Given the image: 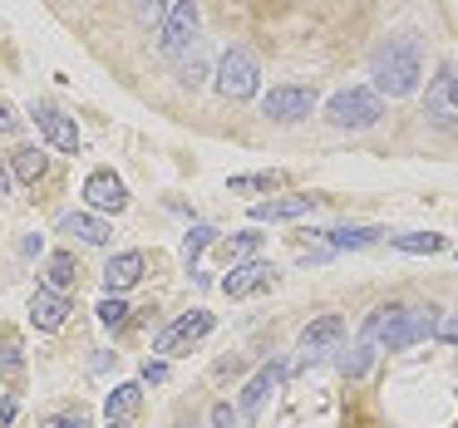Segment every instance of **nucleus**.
<instances>
[{
	"label": "nucleus",
	"mask_w": 458,
	"mask_h": 428,
	"mask_svg": "<svg viewBox=\"0 0 458 428\" xmlns=\"http://www.w3.org/2000/svg\"><path fill=\"white\" fill-rule=\"evenodd\" d=\"M369 74H375V94L379 99H404V94L419 89L424 80V50H419L414 35H394L389 45H379L375 60H369Z\"/></svg>",
	"instance_id": "f257e3e1"
},
{
	"label": "nucleus",
	"mask_w": 458,
	"mask_h": 428,
	"mask_svg": "<svg viewBox=\"0 0 458 428\" xmlns=\"http://www.w3.org/2000/svg\"><path fill=\"white\" fill-rule=\"evenodd\" d=\"M326 119L335 129H350V133H365L385 119V99L375 89H340L335 99L326 104Z\"/></svg>",
	"instance_id": "f03ea898"
},
{
	"label": "nucleus",
	"mask_w": 458,
	"mask_h": 428,
	"mask_svg": "<svg viewBox=\"0 0 458 428\" xmlns=\"http://www.w3.org/2000/svg\"><path fill=\"white\" fill-rule=\"evenodd\" d=\"M438 335V310H414V306H394V315H389L385 325V340H379V349H409L419 345V340Z\"/></svg>",
	"instance_id": "7ed1b4c3"
},
{
	"label": "nucleus",
	"mask_w": 458,
	"mask_h": 428,
	"mask_svg": "<svg viewBox=\"0 0 458 428\" xmlns=\"http://www.w3.org/2000/svg\"><path fill=\"white\" fill-rule=\"evenodd\" d=\"M217 94L222 99H251V94L261 89V70H257V60H251L247 50H227L222 55V64H217Z\"/></svg>",
	"instance_id": "20e7f679"
},
{
	"label": "nucleus",
	"mask_w": 458,
	"mask_h": 428,
	"mask_svg": "<svg viewBox=\"0 0 458 428\" xmlns=\"http://www.w3.org/2000/svg\"><path fill=\"white\" fill-rule=\"evenodd\" d=\"M202 25V11H198V0H173L168 15H163V35H158V50L168 55V60H178L182 50L192 45V35H198Z\"/></svg>",
	"instance_id": "39448f33"
},
{
	"label": "nucleus",
	"mask_w": 458,
	"mask_h": 428,
	"mask_svg": "<svg viewBox=\"0 0 458 428\" xmlns=\"http://www.w3.org/2000/svg\"><path fill=\"white\" fill-rule=\"evenodd\" d=\"M261 113H267L271 123H301L316 113V89H306V84H276V89L261 99Z\"/></svg>",
	"instance_id": "423d86ee"
},
{
	"label": "nucleus",
	"mask_w": 458,
	"mask_h": 428,
	"mask_svg": "<svg viewBox=\"0 0 458 428\" xmlns=\"http://www.w3.org/2000/svg\"><path fill=\"white\" fill-rule=\"evenodd\" d=\"M424 119L434 129H458V70H438L424 94Z\"/></svg>",
	"instance_id": "0eeeda50"
},
{
	"label": "nucleus",
	"mask_w": 458,
	"mask_h": 428,
	"mask_svg": "<svg viewBox=\"0 0 458 428\" xmlns=\"http://www.w3.org/2000/svg\"><path fill=\"white\" fill-rule=\"evenodd\" d=\"M202 335H212V315L208 310H188V315H178L168 330L153 335V349H158V355H188Z\"/></svg>",
	"instance_id": "6e6552de"
},
{
	"label": "nucleus",
	"mask_w": 458,
	"mask_h": 428,
	"mask_svg": "<svg viewBox=\"0 0 458 428\" xmlns=\"http://www.w3.org/2000/svg\"><path fill=\"white\" fill-rule=\"evenodd\" d=\"M276 286V271L267 266V261H237V266L222 276V290H227L232 300H247V296H257V290H271Z\"/></svg>",
	"instance_id": "1a4fd4ad"
},
{
	"label": "nucleus",
	"mask_w": 458,
	"mask_h": 428,
	"mask_svg": "<svg viewBox=\"0 0 458 428\" xmlns=\"http://www.w3.org/2000/svg\"><path fill=\"white\" fill-rule=\"evenodd\" d=\"M30 119H35V129L45 133V143H50V148H60V153H80V129H74L70 113H60L55 104H35Z\"/></svg>",
	"instance_id": "9d476101"
},
{
	"label": "nucleus",
	"mask_w": 458,
	"mask_h": 428,
	"mask_svg": "<svg viewBox=\"0 0 458 428\" xmlns=\"http://www.w3.org/2000/svg\"><path fill=\"white\" fill-rule=\"evenodd\" d=\"M340 335H345V320H340V315L310 320V325L301 330V365H316V359H326L330 349L340 345Z\"/></svg>",
	"instance_id": "9b49d317"
},
{
	"label": "nucleus",
	"mask_w": 458,
	"mask_h": 428,
	"mask_svg": "<svg viewBox=\"0 0 458 428\" xmlns=\"http://www.w3.org/2000/svg\"><path fill=\"white\" fill-rule=\"evenodd\" d=\"M84 202H89V207L104 217V212H123V207H129V192H123L119 172L99 168V172H89V178H84Z\"/></svg>",
	"instance_id": "f8f14e48"
},
{
	"label": "nucleus",
	"mask_w": 458,
	"mask_h": 428,
	"mask_svg": "<svg viewBox=\"0 0 458 428\" xmlns=\"http://www.w3.org/2000/svg\"><path fill=\"white\" fill-rule=\"evenodd\" d=\"M30 320H35V330H60L64 320H70V296H64V290L40 286V290H35V300H30Z\"/></svg>",
	"instance_id": "ddd939ff"
},
{
	"label": "nucleus",
	"mask_w": 458,
	"mask_h": 428,
	"mask_svg": "<svg viewBox=\"0 0 458 428\" xmlns=\"http://www.w3.org/2000/svg\"><path fill=\"white\" fill-rule=\"evenodd\" d=\"M143 271H148V261H143V251H119V256L104 266V286H109V296H119V290L139 286Z\"/></svg>",
	"instance_id": "4468645a"
},
{
	"label": "nucleus",
	"mask_w": 458,
	"mask_h": 428,
	"mask_svg": "<svg viewBox=\"0 0 458 428\" xmlns=\"http://www.w3.org/2000/svg\"><path fill=\"white\" fill-rule=\"evenodd\" d=\"M143 408V379H129V384H114L109 389V399H104V418H109V424H129L133 414H139Z\"/></svg>",
	"instance_id": "2eb2a0df"
},
{
	"label": "nucleus",
	"mask_w": 458,
	"mask_h": 428,
	"mask_svg": "<svg viewBox=\"0 0 458 428\" xmlns=\"http://www.w3.org/2000/svg\"><path fill=\"white\" fill-rule=\"evenodd\" d=\"M281 374H286V365H281V359H271V365H261L257 374H251V384L242 389V414H261V404H267V394L271 389L281 384Z\"/></svg>",
	"instance_id": "dca6fc26"
},
{
	"label": "nucleus",
	"mask_w": 458,
	"mask_h": 428,
	"mask_svg": "<svg viewBox=\"0 0 458 428\" xmlns=\"http://www.w3.org/2000/svg\"><path fill=\"white\" fill-rule=\"evenodd\" d=\"M316 207L310 192H291V197H271V202H257L251 207V222H291V217H306Z\"/></svg>",
	"instance_id": "f3484780"
},
{
	"label": "nucleus",
	"mask_w": 458,
	"mask_h": 428,
	"mask_svg": "<svg viewBox=\"0 0 458 428\" xmlns=\"http://www.w3.org/2000/svg\"><path fill=\"white\" fill-rule=\"evenodd\" d=\"M60 231H70V237L89 241V247H104L114 227L99 217V212H70V217H60Z\"/></svg>",
	"instance_id": "a211bd4d"
},
{
	"label": "nucleus",
	"mask_w": 458,
	"mask_h": 428,
	"mask_svg": "<svg viewBox=\"0 0 458 428\" xmlns=\"http://www.w3.org/2000/svg\"><path fill=\"white\" fill-rule=\"evenodd\" d=\"M379 237H385V227H330L326 231V241L335 251H365V247H375Z\"/></svg>",
	"instance_id": "6ab92c4d"
},
{
	"label": "nucleus",
	"mask_w": 458,
	"mask_h": 428,
	"mask_svg": "<svg viewBox=\"0 0 458 428\" xmlns=\"http://www.w3.org/2000/svg\"><path fill=\"white\" fill-rule=\"evenodd\" d=\"M45 168H50V153L45 148H15L11 153V178H21V182H40Z\"/></svg>",
	"instance_id": "aec40b11"
},
{
	"label": "nucleus",
	"mask_w": 458,
	"mask_h": 428,
	"mask_svg": "<svg viewBox=\"0 0 458 428\" xmlns=\"http://www.w3.org/2000/svg\"><path fill=\"white\" fill-rule=\"evenodd\" d=\"M212 241H217V227H208V222H202V227H192L188 237H182V266H188V271L198 266V261H202V251H208Z\"/></svg>",
	"instance_id": "412c9836"
},
{
	"label": "nucleus",
	"mask_w": 458,
	"mask_h": 428,
	"mask_svg": "<svg viewBox=\"0 0 458 428\" xmlns=\"http://www.w3.org/2000/svg\"><path fill=\"white\" fill-rule=\"evenodd\" d=\"M394 251H409V256H434V251H444V237H438V231H409V237H394Z\"/></svg>",
	"instance_id": "4be33fe9"
},
{
	"label": "nucleus",
	"mask_w": 458,
	"mask_h": 428,
	"mask_svg": "<svg viewBox=\"0 0 458 428\" xmlns=\"http://www.w3.org/2000/svg\"><path fill=\"white\" fill-rule=\"evenodd\" d=\"M74 256L70 251H55L50 261H45V281H50V290H64V286H74Z\"/></svg>",
	"instance_id": "5701e85b"
},
{
	"label": "nucleus",
	"mask_w": 458,
	"mask_h": 428,
	"mask_svg": "<svg viewBox=\"0 0 458 428\" xmlns=\"http://www.w3.org/2000/svg\"><path fill=\"white\" fill-rule=\"evenodd\" d=\"M21 369H25V349H21V335L11 330V335L0 340V379H15Z\"/></svg>",
	"instance_id": "b1692460"
},
{
	"label": "nucleus",
	"mask_w": 458,
	"mask_h": 428,
	"mask_svg": "<svg viewBox=\"0 0 458 428\" xmlns=\"http://www.w3.org/2000/svg\"><path fill=\"white\" fill-rule=\"evenodd\" d=\"M232 192H276L281 188V172H237V178H227Z\"/></svg>",
	"instance_id": "393cba45"
},
{
	"label": "nucleus",
	"mask_w": 458,
	"mask_h": 428,
	"mask_svg": "<svg viewBox=\"0 0 458 428\" xmlns=\"http://www.w3.org/2000/svg\"><path fill=\"white\" fill-rule=\"evenodd\" d=\"M94 310H99V325H109V330L129 325V306H123V296H104Z\"/></svg>",
	"instance_id": "a878e982"
},
{
	"label": "nucleus",
	"mask_w": 458,
	"mask_h": 428,
	"mask_svg": "<svg viewBox=\"0 0 458 428\" xmlns=\"http://www.w3.org/2000/svg\"><path fill=\"white\" fill-rule=\"evenodd\" d=\"M261 247V231H237V237H227V256L232 261H251Z\"/></svg>",
	"instance_id": "bb28decb"
},
{
	"label": "nucleus",
	"mask_w": 458,
	"mask_h": 428,
	"mask_svg": "<svg viewBox=\"0 0 458 428\" xmlns=\"http://www.w3.org/2000/svg\"><path fill=\"white\" fill-rule=\"evenodd\" d=\"M168 5H173V0H133V11H139V21H143V25L163 21V15H168Z\"/></svg>",
	"instance_id": "cd10ccee"
},
{
	"label": "nucleus",
	"mask_w": 458,
	"mask_h": 428,
	"mask_svg": "<svg viewBox=\"0 0 458 428\" xmlns=\"http://www.w3.org/2000/svg\"><path fill=\"white\" fill-rule=\"evenodd\" d=\"M202 80H208V64H202V60H188V64L178 70V84H188V89H198Z\"/></svg>",
	"instance_id": "c85d7f7f"
},
{
	"label": "nucleus",
	"mask_w": 458,
	"mask_h": 428,
	"mask_svg": "<svg viewBox=\"0 0 458 428\" xmlns=\"http://www.w3.org/2000/svg\"><path fill=\"white\" fill-rule=\"evenodd\" d=\"M163 379H168V365H163V359H148V365H143V384H163Z\"/></svg>",
	"instance_id": "c756f323"
},
{
	"label": "nucleus",
	"mask_w": 458,
	"mask_h": 428,
	"mask_svg": "<svg viewBox=\"0 0 458 428\" xmlns=\"http://www.w3.org/2000/svg\"><path fill=\"white\" fill-rule=\"evenodd\" d=\"M15 129H21V113H15L11 104L0 99V133H15Z\"/></svg>",
	"instance_id": "7c9ffc66"
},
{
	"label": "nucleus",
	"mask_w": 458,
	"mask_h": 428,
	"mask_svg": "<svg viewBox=\"0 0 458 428\" xmlns=\"http://www.w3.org/2000/svg\"><path fill=\"white\" fill-rule=\"evenodd\" d=\"M212 428H237V414H232V404H217V408H212Z\"/></svg>",
	"instance_id": "2f4dec72"
},
{
	"label": "nucleus",
	"mask_w": 458,
	"mask_h": 428,
	"mask_svg": "<svg viewBox=\"0 0 458 428\" xmlns=\"http://www.w3.org/2000/svg\"><path fill=\"white\" fill-rule=\"evenodd\" d=\"M438 340H444V345H458V315L438 320Z\"/></svg>",
	"instance_id": "473e14b6"
},
{
	"label": "nucleus",
	"mask_w": 458,
	"mask_h": 428,
	"mask_svg": "<svg viewBox=\"0 0 458 428\" xmlns=\"http://www.w3.org/2000/svg\"><path fill=\"white\" fill-rule=\"evenodd\" d=\"M45 428H84V414H74V418H70V414H55Z\"/></svg>",
	"instance_id": "72a5a7b5"
},
{
	"label": "nucleus",
	"mask_w": 458,
	"mask_h": 428,
	"mask_svg": "<svg viewBox=\"0 0 458 428\" xmlns=\"http://www.w3.org/2000/svg\"><path fill=\"white\" fill-rule=\"evenodd\" d=\"M21 247H25V251H30V256H40V247H45V241H40V231H30V237H25V241H21Z\"/></svg>",
	"instance_id": "f704fd0d"
},
{
	"label": "nucleus",
	"mask_w": 458,
	"mask_h": 428,
	"mask_svg": "<svg viewBox=\"0 0 458 428\" xmlns=\"http://www.w3.org/2000/svg\"><path fill=\"white\" fill-rule=\"evenodd\" d=\"M11 192V168H0V197Z\"/></svg>",
	"instance_id": "c9c22d12"
},
{
	"label": "nucleus",
	"mask_w": 458,
	"mask_h": 428,
	"mask_svg": "<svg viewBox=\"0 0 458 428\" xmlns=\"http://www.w3.org/2000/svg\"><path fill=\"white\" fill-rule=\"evenodd\" d=\"M109 428H119V424H109Z\"/></svg>",
	"instance_id": "e433bc0d"
}]
</instances>
